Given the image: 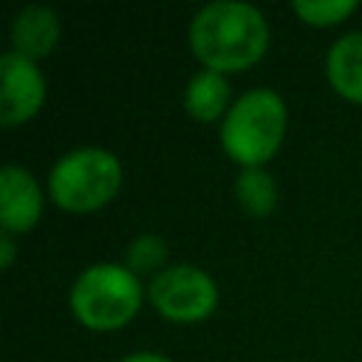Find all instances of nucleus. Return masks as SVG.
<instances>
[{
    "label": "nucleus",
    "instance_id": "obj_2",
    "mask_svg": "<svg viewBox=\"0 0 362 362\" xmlns=\"http://www.w3.org/2000/svg\"><path fill=\"white\" fill-rule=\"evenodd\" d=\"M288 127L286 99L274 88H252L240 93L226 116L221 119V147L223 153L246 167H266V161L280 150Z\"/></svg>",
    "mask_w": 362,
    "mask_h": 362
},
{
    "label": "nucleus",
    "instance_id": "obj_15",
    "mask_svg": "<svg viewBox=\"0 0 362 362\" xmlns=\"http://www.w3.org/2000/svg\"><path fill=\"white\" fill-rule=\"evenodd\" d=\"M119 362H173V359L158 351H133V354H124Z\"/></svg>",
    "mask_w": 362,
    "mask_h": 362
},
{
    "label": "nucleus",
    "instance_id": "obj_3",
    "mask_svg": "<svg viewBox=\"0 0 362 362\" xmlns=\"http://www.w3.org/2000/svg\"><path fill=\"white\" fill-rule=\"evenodd\" d=\"M147 288L124 263H93L82 269L68 291L71 314L90 331L124 328L141 308Z\"/></svg>",
    "mask_w": 362,
    "mask_h": 362
},
{
    "label": "nucleus",
    "instance_id": "obj_1",
    "mask_svg": "<svg viewBox=\"0 0 362 362\" xmlns=\"http://www.w3.org/2000/svg\"><path fill=\"white\" fill-rule=\"evenodd\" d=\"M195 59L218 74L252 68L269 51L272 28L266 14L243 0H212L201 6L187 28Z\"/></svg>",
    "mask_w": 362,
    "mask_h": 362
},
{
    "label": "nucleus",
    "instance_id": "obj_14",
    "mask_svg": "<svg viewBox=\"0 0 362 362\" xmlns=\"http://www.w3.org/2000/svg\"><path fill=\"white\" fill-rule=\"evenodd\" d=\"M14 257H17V243H14V235H0V266L3 269H8L11 263H14Z\"/></svg>",
    "mask_w": 362,
    "mask_h": 362
},
{
    "label": "nucleus",
    "instance_id": "obj_5",
    "mask_svg": "<svg viewBox=\"0 0 362 362\" xmlns=\"http://www.w3.org/2000/svg\"><path fill=\"white\" fill-rule=\"evenodd\" d=\"M150 305L170 322H204L218 308V283L195 263H170L147 283Z\"/></svg>",
    "mask_w": 362,
    "mask_h": 362
},
{
    "label": "nucleus",
    "instance_id": "obj_11",
    "mask_svg": "<svg viewBox=\"0 0 362 362\" xmlns=\"http://www.w3.org/2000/svg\"><path fill=\"white\" fill-rule=\"evenodd\" d=\"M235 198L246 215L266 218L277 206V184L266 167H246L235 178Z\"/></svg>",
    "mask_w": 362,
    "mask_h": 362
},
{
    "label": "nucleus",
    "instance_id": "obj_13",
    "mask_svg": "<svg viewBox=\"0 0 362 362\" xmlns=\"http://www.w3.org/2000/svg\"><path fill=\"white\" fill-rule=\"evenodd\" d=\"M356 8H359L356 0H294L291 3V11L303 23L320 25V28H328V25L348 20Z\"/></svg>",
    "mask_w": 362,
    "mask_h": 362
},
{
    "label": "nucleus",
    "instance_id": "obj_12",
    "mask_svg": "<svg viewBox=\"0 0 362 362\" xmlns=\"http://www.w3.org/2000/svg\"><path fill=\"white\" fill-rule=\"evenodd\" d=\"M124 266L133 272V274H158L167 263V243L164 238L153 235V232H144V235H136L127 249H124Z\"/></svg>",
    "mask_w": 362,
    "mask_h": 362
},
{
    "label": "nucleus",
    "instance_id": "obj_8",
    "mask_svg": "<svg viewBox=\"0 0 362 362\" xmlns=\"http://www.w3.org/2000/svg\"><path fill=\"white\" fill-rule=\"evenodd\" d=\"M59 34H62V25H59L57 11L51 6H42V3L23 6L14 14L11 28H8L11 51H17V54H23L34 62L40 57H48L57 48Z\"/></svg>",
    "mask_w": 362,
    "mask_h": 362
},
{
    "label": "nucleus",
    "instance_id": "obj_9",
    "mask_svg": "<svg viewBox=\"0 0 362 362\" xmlns=\"http://www.w3.org/2000/svg\"><path fill=\"white\" fill-rule=\"evenodd\" d=\"M328 85L348 102L362 105V31H348L325 54Z\"/></svg>",
    "mask_w": 362,
    "mask_h": 362
},
{
    "label": "nucleus",
    "instance_id": "obj_6",
    "mask_svg": "<svg viewBox=\"0 0 362 362\" xmlns=\"http://www.w3.org/2000/svg\"><path fill=\"white\" fill-rule=\"evenodd\" d=\"M45 105V76L40 65L17 51L0 57V124L17 127L31 122Z\"/></svg>",
    "mask_w": 362,
    "mask_h": 362
},
{
    "label": "nucleus",
    "instance_id": "obj_10",
    "mask_svg": "<svg viewBox=\"0 0 362 362\" xmlns=\"http://www.w3.org/2000/svg\"><path fill=\"white\" fill-rule=\"evenodd\" d=\"M229 96H232V88H229L226 74L201 68L184 85V110L195 122H204V124L221 122L226 116V110L232 107Z\"/></svg>",
    "mask_w": 362,
    "mask_h": 362
},
{
    "label": "nucleus",
    "instance_id": "obj_7",
    "mask_svg": "<svg viewBox=\"0 0 362 362\" xmlns=\"http://www.w3.org/2000/svg\"><path fill=\"white\" fill-rule=\"evenodd\" d=\"M42 218V187L20 164L0 170V226L6 235H25Z\"/></svg>",
    "mask_w": 362,
    "mask_h": 362
},
{
    "label": "nucleus",
    "instance_id": "obj_4",
    "mask_svg": "<svg viewBox=\"0 0 362 362\" xmlns=\"http://www.w3.org/2000/svg\"><path fill=\"white\" fill-rule=\"evenodd\" d=\"M122 178L124 170L116 153L105 147H76L54 161L48 198L65 212H96L116 198Z\"/></svg>",
    "mask_w": 362,
    "mask_h": 362
}]
</instances>
